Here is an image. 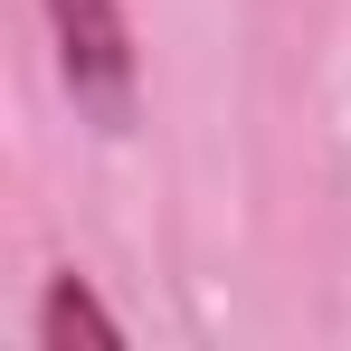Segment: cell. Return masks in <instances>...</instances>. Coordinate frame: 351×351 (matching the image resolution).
I'll return each instance as SVG.
<instances>
[{
    "label": "cell",
    "instance_id": "6da1fadb",
    "mask_svg": "<svg viewBox=\"0 0 351 351\" xmlns=\"http://www.w3.org/2000/svg\"><path fill=\"white\" fill-rule=\"evenodd\" d=\"M48 19V48H58V86L76 123H95L105 143L143 123V48H133V19L123 0H38Z\"/></svg>",
    "mask_w": 351,
    "mask_h": 351
},
{
    "label": "cell",
    "instance_id": "7a4b0ae2",
    "mask_svg": "<svg viewBox=\"0 0 351 351\" xmlns=\"http://www.w3.org/2000/svg\"><path fill=\"white\" fill-rule=\"evenodd\" d=\"M29 342L38 351H76V342L114 351L123 342V313H105V294L86 285V276H48V285H38V313H29Z\"/></svg>",
    "mask_w": 351,
    "mask_h": 351
}]
</instances>
